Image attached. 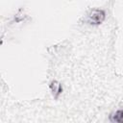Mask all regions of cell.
Instances as JSON below:
<instances>
[{"label":"cell","mask_w":123,"mask_h":123,"mask_svg":"<svg viewBox=\"0 0 123 123\" xmlns=\"http://www.w3.org/2000/svg\"><path fill=\"white\" fill-rule=\"evenodd\" d=\"M105 18V12L101 10H94L91 12L89 15V21L93 24H99L101 23Z\"/></svg>","instance_id":"obj_1"},{"label":"cell","mask_w":123,"mask_h":123,"mask_svg":"<svg viewBox=\"0 0 123 123\" xmlns=\"http://www.w3.org/2000/svg\"><path fill=\"white\" fill-rule=\"evenodd\" d=\"M111 120L113 122H118V123H123V110L116 111L113 115H111Z\"/></svg>","instance_id":"obj_2"}]
</instances>
